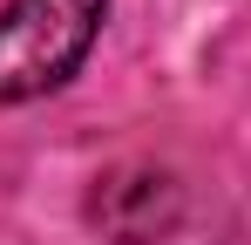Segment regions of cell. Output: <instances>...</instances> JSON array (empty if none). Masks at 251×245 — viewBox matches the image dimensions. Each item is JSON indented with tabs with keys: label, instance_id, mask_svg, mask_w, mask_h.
<instances>
[{
	"label": "cell",
	"instance_id": "2",
	"mask_svg": "<svg viewBox=\"0 0 251 245\" xmlns=\"http://www.w3.org/2000/svg\"><path fill=\"white\" fill-rule=\"evenodd\" d=\"M183 218V191L156 163H116L88 191V225L109 245H163Z\"/></svg>",
	"mask_w": 251,
	"mask_h": 245
},
{
	"label": "cell",
	"instance_id": "1",
	"mask_svg": "<svg viewBox=\"0 0 251 245\" xmlns=\"http://www.w3.org/2000/svg\"><path fill=\"white\" fill-rule=\"evenodd\" d=\"M109 0H7L0 7V109L54 95L88 61Z\"/></svg>",
	"mask_w": 251,
	"mask_h": 245
}]
</instances>
